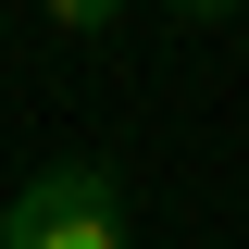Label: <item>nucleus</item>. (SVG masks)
Here are the masks:
<instances>
[{
  "label": "nucleus",
  "mask_w": 249,
  "mask_h": 249,
  "mask_svg": "<svg viewBox=\"0 0 249 249\" xmlns=\"http://www.w3.org/2000/svg\"><path fill=\"white\" fill-rule=\"evenodd\" d=\"M0 249H124V175L112 162L25 175V199H0Z\"/></svg>",
  "instance_id": "1"
}]
</instances>
